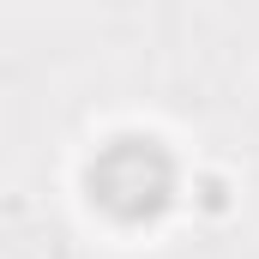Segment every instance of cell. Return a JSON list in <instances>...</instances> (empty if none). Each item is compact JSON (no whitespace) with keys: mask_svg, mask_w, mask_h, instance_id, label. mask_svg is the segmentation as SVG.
<instances>
[{"mask_svg":"<svg viewBox=\"0 0 259 259\" xmlns=\"http://www.w3.org/2000/svg\"><path fill=\"white\" fill-rule=\"evenodd\" d=\"M91 199L109 217H121V223H145V217L169 211V199H175V157L157 139L127 133V139H115V145L97 151V163H91Z\"/></svg>","mask_w":259,"mask_h":259,"instance_id":"6da1fadb","label":"cell"}]
</instances>
